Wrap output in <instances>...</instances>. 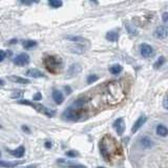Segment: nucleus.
Masks as SVG:
<instances>
[{
	"instance_id": "f257e3e1",
	"label": "nucleus",
	"mask_w": 168,
	"mask_h": 168,
	"mask_svg": "<svg viewBox=\"0 0 168 168\" xmlns=\"http://www.w3.org/2000/svg\"><path fill=\"white\" fill-rule=\"evenodd\" d=\"M99 149H100L102 157L108 162H110L113 157L121 155L122 151L118 142L109 134H106L102 138V140L99 143Z\"/></svg>"
},
{
	"instance_id": "f03ea898",
	"label": "nucleus",
	"mask_w": 168,
	"mask_h": 168,
	"mask_svg": "<svg viewBox=\"0 0 168 168\" xmlns=\"http://www.w3.org/2000/svg\"><path fill=\"white\" fill-rule=\"evenodd\" d=\"M107 98L110 103H119L124 98V91L119 82H110L107 86Z\"/></svg>"
},
{
	"instance_id": "7ed1b4c3",
	"label": "nucleus",
	"mask_w": 168,
	"mask_h": 168,
	"mask_svg": "<svg viewBox=\"0 0 168 168\" xmlns=\"http://www.w3.org/2000/svg\"><path fill=\"white\" fill-rule=\"evenodd\" d=\"M43 64L51 74H58L62 70V58L55 55H47L43 58Z\"/></svg>"
},
{
	"instance_id": "20e7f679",
	"label": "nucleus",
	"mask_w": 168,
	"mask_h": 168,
	"mask_svg": "<svg viewBox=\"0 0 168 168\" xmlns=\"http://www.w3.org/2000/svg\"><path fill=\"white\" fill-rule=\"evenodd\" d=\"M18 103L20 104H23V105H28V106H32L33 108H34L36 112L42 113V115L46 116V117H54V116L56 115V113L54 112L53 109H49V108L45 107L44 105H42V104H39V103H35V102H30V101L28 100H19Z\"/></svg>"
},
{
	"instance_id": "39448f33",
	"label": "nucleus",
	"mask_w": 168,
	"mask_h": 168,
	"mask_svg": "<svg viewBox=\"0 0 168 168\" xmlns=\"http://www.w3.org/2000/svg\"><path fill=\"white\" fill-rule=\"evenodd\" d=\"M83 117V110L81 108H67L63 113V118H65L67 121H78Z\"/></svg>"
},
{
	"instance_id": "423d86ee",
	"label": "nucleus",
	"mask_w": 168,
	"mask_h": 168,
	"mask_svg": "<svg viewBox=\"0 0 168 168\" xmlns=\"http://www.w3.org/2000/svg\"><path fill=\"white\" fill-rule=\"evenodd\" d=\"M13 62H14V64H16L18 66L27 65L28 63H30V56L25 53H21L13 59Z\"/></svg>"
},
{
	"instance_id": "0eeeda50",
	"label": "nucleus",
	"mask_w": 168,
	"mask_h": 168,
	"mask_svg": "<svg viewBox=\"0 0 168 168\" xmlns=\"http://www.w3.org/2000/svg\"><path fill=\"white\" fill-rule=\"evenodd\" d=\"M140 53L144 58H150V57L155 55V49H153V47L149 45V44L143 43L141 44L140 46Z\"/></svg>"
},
{
	"instance_id": "6e6552de",
	"label": "nucleus",
	"mask_w": 168,
	"mask_h": 168,
	"mask_svg": "<svg viewBox=\"0 0 168 168\" xmlns=\"http://www.w3.org/2000/svg\"><path fill=\"white\" fill-rule=\"evenodd\" d=\"M113 128L116 129V131H117V134H119V136H122L123 134H124L125 131V121L123 118H119V119H117L113 123Z\"/></svg>"
},
{
	"instance_id": "1a4fd4ad",
	"label": "nucleus",
	"mask_w": 168,
	"mask_h": 168,
	"mask_svg": "<svg viewBox=\"0 0 168 168\" xmlns=\"http://www.w3.org/2000/svg\"><path fill=\"white\" fill-rule=\"evenodd\" d=\"M57 163L61 166L64 167H70V168H87L85 167L84 165H80V164H76V163H73L68 160H64V159H59L57 160Z\"/></svg>"
},
{
	"instance_id": "9d476101",
	"label": "nucleus",
	"mask_w": 168,
	"mask_h": 168,
	"mask_svg": "<svg viewBox=\"0 0 168 168\" xmlns=\"http://www.w3.org/2000/svg\"><path fill=\"white\" fill-rule=\"evenodd\" d=\"M65 38L67 40H70V41L74 42L76 44H80V45H86V44L89 43L88 40L85 39L83 37H80V36H66Z\"/></svg>"
},
{
	"instance_id": "9b49d317",
	"label": "nucleus",
	"mask_w": 168,
	"mask_h": 168,
	"mask_svg": "<svg viewBox=\"0 0 168 168\" xmlns=\"http://www.w3.org/2000/svg\"><path fill=\"white\" fill-rule=\"evenodd\" d=\"M153 35H155V37L158 38V39H164V38L167 37L168 30L165 27H159L155 28Z\"/></svg>"
},
{
	"instance_id": "f8f14e48",
	"label": "nucleus",
	"mask_w": 168,
	"mask_h": 168,
	"mask_svg": "<svg viewBox=\"0 0 168 168\" xmlns=\"http://www.w3.org/2000/svg\"><path fill=\"white\" fill-rule=\"evenodd\" d=\"M81 70H82L81 65L78 64V63H75V64H73L70 68H68V70H67V77H74V76L79 74Z\"/></svg>"
},
{
	"instance_id": "ddd939ff",
	"label": "nucleus",
	"mask_w": 168,
	"mask_h": 168,
	"mask_svg": "<svg viewBox=\"0 0 168 168\" xmlns=\"http://www.w3.org/2000/svg\"><path fill=\"white\" fill-rule=\"evenodd\" d=\"M25 75L28 76L30 78H43L44 74L41 72V70H37V68H30V70H27Z\"/></svg>"
},
{
	"instance_id": "4468645a",
	"label": "nucleus",
	"mask_w": 168,
	"mask_h": 168,
	"mask_svg": "<svg viewBox=\"0 0 168 168\" xmlns=\"http://www.w3.org/2000/svg\"><path fill=\"white\" fill-rule=\"evenodd\" d=\"M9 153H11L12 155H14L16 158H22L25 153V148L24 146H19L18 148H16L14 150H9Z\"/></svg>"
},
{
	"instance_id": "2eb2a0df",
	"label": "nucleus",
	"mask_w": 168,
	"mask_h": 168,
	"mask_svg": "<svg viewBox=\"0 0 168 168\" xmlns=\"http://www.w3.org/2000/svg\"><path fill=\"white\" fill-rule=\"evenodd\" d=\"M146 122V117L145 116H141L140 118H139L138 120H137L136 122H134V126H132V129H131V131L134 132H137L138 131V129L140 128L141 126H143V124Z\"/></svg>"
},
{
	"instance_id": "dca6fc26",
	"label": "nucleus",
	"mask_w": 168,
	"mask_h": 168,
	"mask_svg": "<svg viewBox=\"0 0 168 168\" xmlns=\"http://www.w3.org/2000/svg\"><path fill=\"white\" fill-rule=\"evenodd\" d=\"M53 99H54V101H55L56 104L60 105V104L63 102V100H64V97H63V95L60 91L55 89V91H53Z\"/></svg>"
},
{
	"instance_id": "f3484780",
	"label": "nucleus",
	"mask_w": 168,
	"mask_h": 168,
	"mask_svg": "<svg viewBox=\"0 0 168 168\" xmlns=\"http://www.w3.org/2000/svg\"><path fill=\"white\" fill-rule=\"evenodd\" d=\"M22 161H16V162H9V161H0V166L3 168H14L20 165Z\"/></svg>"
},
{
	"instance_id": "a211bd4d",
	"label": "nucleus",
	"mask_w": 168,
	"mask_h": 168,
	"mask_svg": "<svg viewBox=\"0 0 168 168\" xmlns=\"http://www.w3.org/2000/svg\"><path fill=\"white\" fill-rule=\"evenodd\" d=\"M140 144L142 147H144V148H150L153 146L152 140H151L150 138H148V137H142L140 139Z\"/></svg>"
},
{
	"instance_id": "6ab92c4d",
	"label": "nucleus",
	"mask_w": 168,
	"mask_h": 168,
	"mask_svg": "<svg viewBox=\"0 0 168 168\" xmlns=\"http://www.w3.org/2000/svg\"><path fill=\"white\" fill-rule=\"evenodd\" d=\"M106 39L110 42H117L119 39V33L117 30H110L106 34Z\"/></svg>"
},
{
	"instance_id": "aec40b11",
	"label": "nucleus",
	"mask_w": 168,
	"mask_h": 168,
	"mask_svg": "<svg viewBox=\"0 0 168 168\" xmlns=\"http://www.w3.org/2000/svg\"><path fill=\"white\" fill-rule=\"evenodd\" d=\"M9 80L16 82V83H20V84H28L30 83V80L28 79H24V78L18 77V76H11V77H9Z\"/></svg>"
},
{
	"instance_id": "412c9836",
	"label": "nucleus",
	"mask_w": 168,
	"mask_h": 168,
	"mask_svg": "<svg viewBox=\"0 0 168 168\" xmlns=\"http://www.w3.org/2000/svg\"><path fill=\"white\" fill-rule=\"evenodd\" d=\"M157 134H159L160 137H166L168 134V128L163 124L158 125L157 126Z\"/></svg>"
},
{
	"instance_id": "4be33fe9",
	"label": "nucleus",
	"mask_w": 168,
	"mask_h": 168,
	"mask_svg": "<svg viewBox=\"0 0 168 168\" xmlns=\"http://www.w3.org/2000/svg\"><path fill=\"white\" fill-rule=\"evenodd\" d=\"M37 45V42L35 40H23L22 41V46L24 47L25 49H30L33 48Z\"/></svg>"
},
{
	"instance_id": "5701e85b",
	"label": "nucleus",
	"mask_w": 168,
	"mask_h": 168,
	"mask_svg": "<svg viewBox=\"0 0 168 168\" xmlns=\"http://www.w3.org/2000/svg\"><path fill=\"white\" fill-rule=\"evenodd\" d=\"M86 103H87V98L82 97V98H79V99H77V100L75 101L74 106L75 107H77V108H81V107H83Z\"/></svg>"
},
{
	"instance_id": "b1692460",
	"label": "nucleus",
	"mask_w": 168,
	"mask_h": 168,
	"mask_svg": "<svg viewBox=\"0 0 168 168\" xmlns=\"http://www.w3.org/2000/svg\"><path fill=\"white\" fill-rule=\"evenodd\" d=\"M122 70H123V67L120 64H115L109 67V72H110V74H113V75H119Z\"/></svg>"
},
{
	"instance_id": "393cba45",
	"label": "nucleus",
	"mask_w": 168,
	"mask_h": 168,
	"mask_svg": "<svg viewBox=\"0 0 168 168\" xmlns=\"http://www.w3.org/2000/svg\"><path fill=\"white\" fill-rule=\"evenodd\" d=\"M125 27H126L129 35H132V36H137L138 35V30H137V28L134 25H130L129 23H125Z\"/></svg>"
},
{
	"instance_id": "a878e982",
	"label": "nucleus",
	"mask_w": 168,
	"mask_h": 168,
	"mask_svg": "<svg viewBox=\"0 0 168 168\" xmlns=\"http://www.w3.org/2000/svg\"><path fill=\"white\" fill-rule=\"evenodd\" d=\"M48 4L51 6H53L54 9H58L60 8V6H62V1H60V0H49L48 1Z\"/></svg>"
},
{
	"instance_id": "bb28decb",
	"label": "nucleus",
	"mask_w": 168,
	"mask_h": 168,
	"mask_svg": "<svg viewBox=\"0 0 168 168\" xmlns=\"http://www.w3.org/2000/svg\"><path fill=\"white\" fill-rule=\"evenodd\" d=\"M164 62H165V58L163 56H161V57H159V59H157V61L155 62V64H153V67H155V68H160L161 66L164 64Z\"/></svg>"
},
{
	"instance_id": "cd10ccee",
	"label": "nucleus",
	"mask_w": 168,
	"mask_h": 168,
	"mask_svg": "<svg viewBox=\"0 0 168 168\" xmlns=\"http://www.w3.org/2000/svg\"><path fill=\"white\" fill-rule=\"evenodd\" d=\"M98 79H99V77L97 75H89L88 77H87V83L91 84V83H94V82H96Z\"/></svg>"
},
{
	"instance_id": "c85d7f7f",
	"label": "nucleus",
	"mask_w": 168,
	"mask_h": 168,
	"mask_svg": "<svg viewBox=\"0 0 168 168\" xmlns=\"http://www.w3.org/2000/svg\"><path fill=\"white\" fill-rule=\"evenodd\" d=\"M66 155H67V157H70V158H76V157H78V152H76V151H74V150H70V151H67V152H66Z\"/></svg>"
},
{
	"instance_id": "c756f323",
	"label": "nucleus",
	"mask_w": 168,
	"mask_h": 168,
	"mask_svg": "<svg viewBox=\"0 0 168 168\" xmlns=\"http://www.w3.org/2000/svg\"><path fill=\"white\" fill-rule=\"evenodd\" d=\"M163 106H164L165 109L168 110V94L166 95V96H165L164 100H163Z\"/></svg>"
},
{
	"instance_id": "7c9ffc66",
	"label": "nucleus",
	"mask_w": 168,
	"mask_h": 168,
	"mask_svg": "<svg viewBox=\"0 0 168 168\" xmlns=\"http://www.w3.org/2000/svg\"><path fill=\"white\" fill-rule=\"evenodd\" d=\"M162 19H163V22L166 23V24H168V12H166V13L163 14Z\"/></svg>"
},
{
	"instance_id": "2f4dec72",
	"label": "nucleus",
	"mask_w": 168,
	"mask_h": 168,
	"mask_svg": "<svg viewBox=\"0 0 168 168\" xmlns=\"http://www.w3.org/2000/svg\"><path fill=\"white\" fill-rule=\"evenodd\" d=\"M41 98H42V96H41V94H40V93H37L34 97H33L34 101H40V100H41Z\"/></svg>"
},
{
	"instance_id": "473e14b6",
	"label": "nucleus",
	"mask_w": 168,
	"mask_h": 168,
	"mask_svg": "<svg viewBox=\"0 0 168 168\" xmlns=\"http://www.w3.org/2000/svg\"><path fill=\"white\" fill-rule=\"evenodd\" d=\"M5 56H6V54H5V52L4 51H0V62H1L2 60H3L4 58H5Z\"/></svg>"
},
{
	"instance_id": "72a5a7b5",
	"label": "nucleus",
	"mask_w": 168,
	"mask_h": 168,
	"mask_svg": "<svg viewBox=\"0 0 168 168\" xmlns=\"http://www.w3.org/2000/svg\"><path fill=\"white\" fill-rule=\"evenodd\" d=\"M23 95V93H21V91H17L16 94H13L12 95V98H19V97H21Z\"/></svg>"
},
{
	"instance_id": "f704fd0d",
	"label": "nucleus",
	"mask_w": 168,
	"mask_h": 168,
	"mask_svg": "<svg viewBox=\"0 0 168 168\" xmlns=\"http://www.w3.org/2000/svg\"><path fill=\"white\" fill-rule=\"evenodd\" d=\"M22 129H23L24 131H27V132H30V130L28 129V127H27L25 125H23V126H22Z\"/></svg>"
},
{
	"instance_id": "c9c22d12",
	"label": "nucleus",
	"mask_w": 168,
	"mask_h": 168,
	"mask_svg": "<svg viewBox=\"0 0 168 168\" xmlns=\"http://www.w3.org/2000/svg\"><path fill=\"white\" fill-rule=\"evenodd\" d=\"M45 147L46 148H51L52 147V143H51V142H45Z\"/></svg>"
},
{
	"instance_id": "e433bc0d",
	"label": "nucleus",
	"mask_w": 168,
	"mask_h": 168,
	"mask_svg": "<svg viewBox=\"0 0 168 168\" xmlns=\"http://www.w3.org/2000/svg\"><path fill=\"white\" fill-rule=\"evenodd\" d=\"M24 168H36V165H30V166L24 167Z\"/></svg>"
},
{
	"instance_id": "4c0bfd02",
	"label": "nucleus",
	"mask_w": 168,
	"mask_h": 168,
	"mask_svg": "<svg viewBox=\"0 0 168 168\" xmlns=\"http://www.w3.org/2000/svg\"><path fill=\"white\" fill-rule=\"evenodd\" d=\"M65 89H66V91H67V94H70V88H68V87L66 86V87H65Z\"/></svg>"
},
{
	"instance_id": "58836bf2",
	"label": "nucleus",
	"mask_w": 168,
	"mask_h": 168,
	"mask_svg": "<svg viewBox=\"0 0 168 168\" xmlns=\"http://www.w3.org/2000/svg\"><path fill=\"white\" fill-rule=\"evenodd\" d=\"M3 83H4L3 80H0V86H2V85H3Z\"/></svg>"
},
{
	"instance_id": "ea45409f",
	"label": "nucleus",
	"mask_w": 168,
	"mask_h": 168,
	"mask_svg": "<svg viewBox=\"0 0 168 168\" xmlns=\"http://www.w3.org/2000/svg\"><path fill=\"white\" fill-rule=\"evenodd\" d=\"M97 168H104V167H97Z\"/></svg>"
},
{
	"instance_id": "a19ab883",
	"label": "nucleus",
	"mask_w": 168,
	"mask_h": 168,
	"mask_svg": "<svg viewBox=\"0 0 168 168\" xmlns=\"http://www.w3.org/2000/svg\"><path fill=\"white\" fill-rule=\"evenodd\" d=\"M1 127H2V126H1V124H0V128H1Z\"/></svg>"
},
{
	"instance_id": "79ce46f5",
	"label": "nucleus",
	"mask_w": 168,
	"mask_h": 168,
	"mask_svg": "<svg viewBox=\"0 0 168 168\" xmlns=\"http://www.w3.org/2000/svg\"><path fill=\"white\" fill-rule=\"evenodd\" d=\"M0 155H1V152H0Z\"/></svg>"
}]
</instances>
